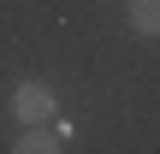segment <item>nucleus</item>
<instances>
[{
  "label": "nucleus",
  "mask_w": 160,
  "mask_h": 154,
  "mask_svg": "<svg viewBox=\"0 0 160 154\" xmlns=\"http://www.w3.org/2000/svg\"><path fill=\"white\" fill-rule=\"evenodd\" d=\"M12 119L18 125H48L53 119V89L48 83H18L12 89Z\"/></svg>",
  "instance_id": "obj_1"
},
{
  "label": "nucleus",
  "mask_w": 160,
  "mask_h": 154,
  "mask_svg": "<svg viewBox=\"0 0 160 154\" xmlns=\"http://www.w3.org/2000/svg\"><path fill=\"white\" fill-rule=\"evenodd\" d=\"M125 12L137 36H160V0H125Z\"/></svg>",
  "instance_id": "obj_2"
},
{
  "label": "nucleus",
  "mask_w": 160,
  "mask_h": 154,
  "mask_svg": "<svg viewBox=\"0 0 160 154\" xmlns=\"http://www.w3.org/2000/svg\"><path fill=\"white\" fill-rule=\"evenodd\" d=\"M12 148H18V154H53V148H59V137H53V131H42V125H30Z\"/></svg>",
  "instance_id": "obj_3"
}]
</instances>
